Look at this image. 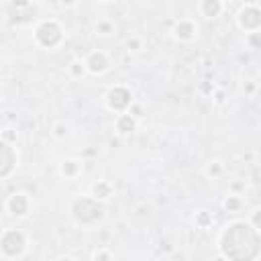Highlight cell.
Instances as JSON below:
<instances>
[{
  "label": "cell",
  "mask_w": 261,
  "mask_h": 261,
  "mask_svg": "<svg viewBox=\"0 0 261 261\" xmlns=\"http://www.w3.org/2000/svg\"><path fill=\"white\" fill-rule=\"evenodd\" d=\"M222 253L233 261H253L261 249V237L257 229L247 222H235L222 235Z\"/></svg>",
  "instance_id": "1"
},
{
  "label": "cell",
  "mask_w": 261,
  "mask_h": 261,
  "mask_svg": "<svg viewBox=\"0 0 261 261\" xmlns=\"http://www.w3.org/2000/svg\"><path fill=\"white\" fill-rule=\"evenodd\" d=\"M72 212H74V218L82 224H94L102 218L104 214V206L98 204L96 198H78L74 202V208H72Z\"/></svg>",
  "instance_id": "2"
},
{
  "label": "cell",
  "mask_w": 261,
  "mask_h": 261,
  "mask_svg": "<svg viewBox=\"0 0 261 261\" xmlns=\"http://www.w3.org/2000/svg\"><path fill=\"white\" fill-rule=\"evenodd\" d=\"M37 41L43 45V47H55L61 37H63V31L61 27L55 23V21H43L39 27H37V33H35Z\"/></svg>",
  "instance_id": "3"
},
{
  "label": "cell",
  "mask_w": 261,
  "mask_h": 261,
  "mask_svg": "<svg viewBox=\"0 0 261 261\" xmlns=\"http://www.w3.org/2000/svg\"><path fill=\"white\" fill-rule=\"evenodd\" d=\"M2 251L6 255H21L25 251V235L21 231H6L2 235Z\"/></svg>",
  "instance_id": "4"
},
{
  "label": "cell",
  "mask_w": 261,
  "mask_h": 261,
  "mask_svg": "<svg viewBox=\"0 0 261 261\" xmlns=\"http://www.w3.org/2000/svg\"><path fill=\"white\" fill-rule=\"evenodd\" d=\"M239 23H241L243 29H247V31L259 29L261 27V10L255 4L243 6L241 12H239Z\"/></svg>",
  "instance_id": "5"
},
{
  "label": "cell",
  "mask_w": 261,
  "mask_h": 261,
  "mask_svg": "<svg viewBox=\"0 0 261 261\" xmlns=\"http://www.w3.org/2000/svg\"><path fill=\"white\" fill-rule=\"evenodd\" d=\"M106 102L112 110H125L131 104V92L127 88H123V86H114L106 96Z\"/></svg>",
  "instance_id": "6"
},
{
  "label": "cell",
  "mask_w": 261,
  "mask_h": 261,
  "mask_svg": "<svg viewBox=\"0 0 261 261\" xmlns=\"http://www.w3.org/2000/svg\"><path fill=\"white\" fill-rule=\"evenodd\" d=\"M0 161H2V167H0V176L6 178L8 173H10V169L14 167V163H16V153H14V149L6 141H2V145H0Z\"/></svg>",
  "instance_id": "7"
},
{
  "label": "cell",
  "mask_w": 261,
  "mask_h": 261,
  "mask_svg": "<svg viewBox=\"0 0 261 261\" xmlns=\"http://www.w3.org/2000/svg\"><path fill=\"white\" fill-rule=\"evenodd\" d=\"M6 208L16 216H25L29 210V198L25 194H12L6 202Z\"/></svg>",
  "instance_id": "8"
},
{
  "label": "cell",
  "mask_w": 261,
  "mask_h": 261,
  "mask_svg": "<svg viewBox=\"0 0 261 261\" xmlns=\"http://www.w3.org/2000/svg\"><path fill=\"white\" fill-rule=\"evenodd\" d=\"M86 65H88L92 74H102L104 69L108 67V57L104 51H94V53H90V57L86 59Z\"/></svg>",
  "instance_id": "9"
},
{
  "label": "cell",
  "mask_w": 261,
  "mask_h": 261,
  "mask_svg": "<svg viewBox=\"0 0 261 261\" xmlns=\"http://www.w3.org/2000/svg\"><path fill=\"white\" fill-rule=\"evenodd\" d=\"M173 33H176V37H178V39L188 41V39H192V37H194L196 27H194L192 21H180V23L176 25V29H173Z\"/></svg>",
  "instance_id": "10"
},
{
  "label": "cell",
  "mask_w": 261,
  "mask_h": 261,
  "mask_svg": "<svg viewBox=\"0 0 261 261\" xmlns=\"http://www.w3.org/2000/svg\"><path fill=\"white\" fill-rule=\"evenodd\" d=\"M200 10L204 16H218V12L222 10V4L218 2V0H204V2L200 4Z\"/></svg>",
  "instance_id": "11"
},
{
  "label": "cell",
  "mask_w": 261,
  "mask_h": 261,
  "mask_svg": "<svg viewBox=\"0 0 261 261\" xmlns=\"http://www.w3.org/2000/svg\"><path fill=\"white\" fill-rule=\"evenodd\" d=\"M116 129L120 131V133H131L133 129H135V118L131 116V114H123V116H118V120H116Z\"/></svg>",
  "instance_id": "12"
},
{
  "label": "cell",
  "mask_w": 261,
  "mask_h": 261,
  "mask_svg": "<svg viewBox=\"0 0 261 261\" xmlns=\"http://www.w3.org/2000/svg\"><path fill=\"white\" fill-rule=\"evenodd\" d=\"M110 192H112V188H110V184H106V182H100V184L94 186V196H96V200H98V198H108Z\"/></svg>",
  "instance_id": "13"
},
{
  "label": "cell",
  "mask_w": 261,
  "mask_h": 261,
  "mask_svg": "<svg viewBox=\"0 0 261 261\" xmlns=\"http://www.w3.org/2000/svg\"><path fill=\"white\" fill-rule=\"evenodd\" d=\"M61 171L65 173V176H74V173L78 171V163H76V161H65V163L61 165Z\"/></svg>",
  "instance_id": "14"
},
{
  "label": "cell",
  "mask_w": 261,
  "mask_h": 261,
  "mask_svg": "<svg viewBox=\"0 0 261 261\" xmlns=\"http://www.w3.org/2000/svg\"><path fill=\"white\" fill-rule=\"evenodd\" d=\"M251 222H253V227H255L257 231H261V208H259V210H255V212H253V216H251Z\"/></svg>",
  "instance_id": "15"
},
{
  "label": "cell",
  "mask_w": 261,
  "mask_h": 261,
  "mask_svg": "<svg viewBox=\"0 0 261 261\" xmlns=\"http://www.w3.org/2000/svg\"><path fill=\"white\" fill-rule=\"evenodd\" d=\"M239 198H229L227 202H224V206H227V210H237V208H239Z\"/></svg>",
  "instance_id": "16"
},
{
  "label": "cell",
  "mask_w": 261,
  "mask_h": 261,
  "mask_svg": "<svg viewBox=\"0 0 261 261\" xmlns=\"http://www.w3.org/2000/svg\"><path fill=\"white\" fill-rule=\"evenodd\" d=\"M72 74H74V76H82V74H84V63L74 61V63H72Z\"/></svg>",
  "instance_id": "17"
},
{
  "label": "cell",
  "mask_w": 261,
  "mask_h": 261,
  "mask_svg": "<svg viewBox=\"0 0 261 261\" xmlns=\"http://www.w3.org/2000/svg\"><path fill=\"white\" fill-rule=\"evenodd\" d=\"M94 259H96V261H110V255H108L106 251H98Z\"/></svg>",
  "instance_id": "18"
},
{
  "label": "cell",
  "mask_w": 261,
  "mask_h": 261,
  "mask_svg": "<svg viewBox=\"0 0 261 261\" xmlns=\"http://www.w3.org/2000/svg\"><path fill=\"white\" fill-rule=\"evenodd\" d=\"M96 29H98V31H102V33H104V35H108V33H110V29H112V27H110V25H108V23H98V27H96Z\"/></svg>",
  "instance_id": "19"
},
{
  "label": "cell",
  "mask_w": 261,
  "mask_h": 261,
  "mask_svg": "<svg viewBox=\"0 0 261 261\" xmlns=\"http://www.w3.org/2000/svg\"><path fill=\"white\" fill-rule=\"evenodd\" d=\"M208 173H214V176H218V173H220V165H210V167H208Z\"/></svg>",
  "instance_id": "20"
},
{
  "label": "cell",
  "mask_w": 261,
  "mask_h": 261,
  "mask_svg": "<svg viewBox=\"0 0 261 261\" xmlns=\"http://www.w3.org/2000/svg\"><path fill=\"white\" fill-rule=\"evenodd\" d=\"M251 43H255V45L261 43V35H259V33H253V35H251Z\"/></svg>",
  "instance_id": "21"
},
{
  "label": "cell",
  "mask_w": 261,
  "mask_h": 261,
  "mask_svg": "<svg viewBox=\"0 0 261 261\" xmlns=\"http://www.w3.org/2000/svg\"><path fill=\"white\" fill-rule=\"evenodd\" d=\"M57 137H63V125H57Z\"/></svg>",
  "instance_id": "22"
},
{
  "label": "cell",
  "mask_w": 261,
  "mask_h": 261,
  "mask_svg": "<svg viewBox=\"0 0 261 261\" xmlns=\"http://www.w3.org/2000/svg\"><path fill=\"white\" fill-rule=\"evenodd\" d=\"M59 261H74V259H72V257H61Z\"/></svg>",
  "instance_id": "23"
}]
</instances>
